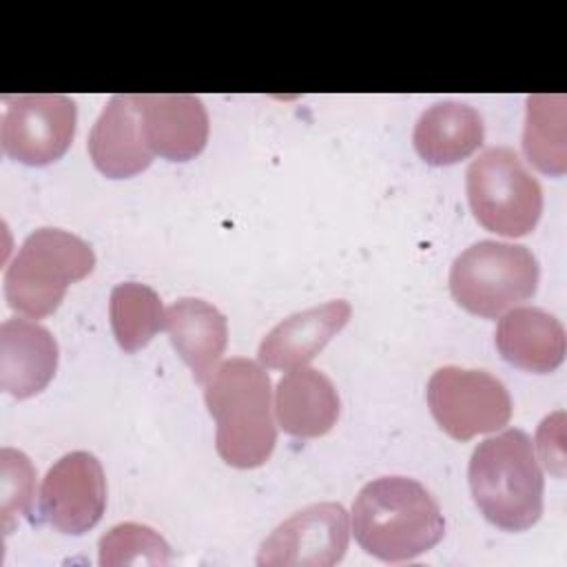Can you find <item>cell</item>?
I'll list each match as a JSON object with an SVG mask.
<instances>
[{
  "label": "cell",
  "mask_w": 567,
  "mask_h": 567,
  "mask_svg": "<svg viewBox=\"0 0 567 567\" xmlns=\"http://www.w3.org/2000/svg\"><path fill=\"white\" fill-rule=\"evenodd\" d=\"M58 370V341L29 319H7L0 326V388L13 399L42 392Z\"/></svg>",
  "instance_id": "cell-13"
},
{
  "label": "cell",
  "mask_w": 567,
  "mask_h": 567,
  "mask_svg": "<svg viewBox=\"0 0 567 567\" xmlns=\"http://www.w3.org/2000/svg\"><path fill=\"white\" fill-rule=\"evenodd\" d=\"M538 277L540 268L529 248L485 239L454 259L450 292L463 310L496 319L532 299Z\"/></svg>",
  "instance_id": "cell-5"
},
{
  "label": "cell",
  "mask_w": 567,
  "mask_h": 567,
  "mask_svg": "<svg viewBox=\"0 0 567 567\" xmlns=\"http://www.w3.org/2000/svg\"><path fill=\"white\" fill-rule=\"evenodd\" d=\"M352 534L361 549L385 563L412 560L445 534L434 496L414 478L383 476L361 487L352 503Z\"/></svg>",
  "instance_id": "cell-1"
},
{
  "label": "cell",
  "mask_w": 567,
  "mask_h": 567,
  "mask_svg": "<svg viewBox=\"0 0 567 567\" xmlns=\"http://www.w3.org/2000/svg\"><path fill=\"white\" fill-rule=\"evenodd\" d=\"M93 248L62 228L33 230L4 270V297L11 310L33 319L58 310L71 284L91 275Z\"/></svg>",
  "instance_id": "cell-4"
},
{
  "label": "cell",
  "mask_w": 567,
  "mask_h": 567,
  "mask_svg": "<svg viewBox=\"0 0 567 567\" xmlns=\"http://www.w3.org/2000/svg\"><path fill=\"white\" fill-rule=\"evenodd\" d=\"M164 312L159 295L146 284L124 281L111 290V328L124 352L142 350L164 328Z\"/></svg>",
  "instance_id": "cell-20"
},
{
  "label": "cell",
  "mask_w": 567,
  "mask_h": 567,
  "mask_svg": "<svg viewBox=\"0 0 567 567\" xmlns=\"http://www.w3.org/2000/svg\"><path fill=\"white\" fill-rule=\"evenodd\" d=\"M78 109L62 93L4 95L0 115L2 151L27 166L60 159L73 142Z\"/></svg>",
  "instance_id": "cell-8"
},
{
  "label": "cell",
  "mask_w": 567,
  "mask_h": 567,
  "mask_svg": "<svg viewBox=\"0 0 567 567\" xmlns=\"http://www.w3.org/2000/svg\"><path fill=\"white\" fill-rule=\"evenodd\" d=\"M102 567L122 565H168V543L148 525L120 523L111 527L97 543Z\"/></svg>",
  "instance_id": "cell-21"
},
{
  "label": "cell",
  "mask_w": 567,
  "mask_h": 567,
  "mask_svg": "<svg viewBox=\"0 0 567 567\" xmlns=\"http://www.w3.org/2000/svg\"><path fill=\"white\" fill-rule=\"evenodd\" d=\"M89 155L95 168L113 179L142 173L153 162V151L142 131L137 95H113L89 133Z\"/></svg>",
  "instance_id": "cell-12"
},
{
  "label": "cell",
  "mask_w": 567,
  "mask_h": 567,
  "mask_svg": "<svg viewBox=\"0 0 567 567\" xmlns=\"http://www.w3.org/2000/svg\"><path fill=\"white\" fill-rule=\"evenodd\" d=\"M350 312L352 308L346 299H334L286 317L261 339L259 363L275 370L306 365L348 323Z\"/></svg>",
  "instance_id": "cell-14"
},
{
  "label": "cell",
  "mask_w": 567,
  "mask_h": 567,
  "mask_svg": "<svg viewBox=\"0 0 567 567\" xmlns=\"http://www.w3.org/2000/svg\"><path fill=\"white\" fill-rule=\"evenodd\" d=\"M348 512L339 503H315L279 523L261 543V567H330L348 549Z\"/></svg>",
  "instance_id": "cell-9"
},
{
  "label": "cell",
  "mask_w": 567,
  "mask_h": 567,
  "mask_svg": "<svg viewBox=\"0 0 567 567\" xmlns=\"http://www.w3.org/2000/svg\"><path fill=\"white\" fill-rule=\"evenodd\" d=\"M164 330L177 354L193 370V379L206 383L228 343L226 317L204 299L184 297L166 308Z\"/></svg>",
  "instance_id": "cell-16"
},
{
  "label": "cell",
  "mask_w": 567,
  "mask_h": 567,
  "mask_svg": "<svg viewBox=\"0 0 567 567\" xmlns=\"http://www.w3.org/2000/svg\"><path fill=\"white\" fill-rule=\"evenodd\" d=\"M470 489L481 514L505 532H525L543 514V472L534 441L518 427L485 439L472 452Z\"/></svg>",
  "instance_id": "cell-3"
},
{
  "label": "cell",
  "mask_w": 567,
  "mask_h": 567,
  "mask_svg": "<svg viewBox=\"0 0 567 567\" xmlns=\"http://www.w3.org/2000/svg\"><path fill=\"white\" fill-rule=\"evenodd\" d=\"M204 401L217 423L215 447L224 463L252 470L270 458L277 443L272 385L257 361L235 357L217 365Z\"/></svg>",
  "instance_id": "cell-2"
},
{
  "label": "cell",
  "mask_w": 567,
  "mask_h": 567,
  "mask_svg": "<svg viewBox=\"0 0 567 567\" xmlns=\"http://www.w3.org/2000/svg\"><path fill=\"white\" fill-rule=\"evenodd\" d=\"M485 126L481 113L461 102H439L421 113L412 142L423 162L450 166L470 157L483 144Z\"/></svg>",
  "instance_id": "cell-18"
},
{
  "label": "cell",
  "mask_w": 567,
  "mask_h": 567,
  "mask_svg": "<svg viewBox=\"0 0 567 567\" xmlns=\"http://www.w3.org/2000/svg\"><path fill=\"white\" fill-rule=\"evenodd\" d=\"M35 498V470L20 450L2 447L0 452V518L9 534L20 516L31 514Z\"/></svg>",
  "instance_id": "cell-22"
},
{
  "label": "cell",
  "mask_w": 567,
  "mask_h": 567,
  "mask_svg": "<svg viewBox=\"0 0 567 567\" xmlns=\"http://www.w3.org/2000/svg\"><path fill=\"white\" fill-rule=\"evenodd\" d=\"M501 357L525 372H554L565 359V328L540 308H512L501 315L496 334Z\"/></svg>",
  "instance_id": "cell-15"
},
{
  "label": "cell",
  "mask_w": 567,
  "mask_h": 567,
  "mask_svg": "<svg viewBox=\"0 0 567 567\" xmlns=\"http://www.w3.org/2000/svg\"><path fill=\"white\" fill-rule=\"evenodd\" d=\"M567 97L563 93H536L527 97L523 151L527 159L547 175L567 171Z\"/></svg>",
  "instance_id": "cell-19"
},
{
  "label": "cell",
  "mask_w": 567,
  "mask_h": 567,
  "mask_svg": "<svg viewBox=\"0 0 567 567\" xmlns=\"http://www.w3.org/2000/svg\"><path fill=\"white\" fill-rule=\"evenodd\" d=\"M106 507V478L91 452H69L55 461L40 489L42 518L62 534L95 527Z\"/></svg>",
  "instance_id": "cell-10"
},
{
  "label": "cell",
  "mask_w": 567,
  "mask_h": 567,
  "mask_svg": "<svg viewBox=\"0 0 567 567\" xmlns=\"http://www.w3.org/2000/svg\"><path fill=\"white\" fill-rule=\"evenodd\" d=\"M142 131L155 155L186 162L208 142V113L199 97L188 93L137 95Z\"/></svg>",
  "instance_id": "cell-11"
},
{
  "label": "cell",
  "mask_w": 567,
  "mask_h": 567,
  "mask_svg": "<svg viewBox=\"0 0 567 567\" xmlns=\"http://www.w3.org/2000/svg\"><path fill=\"white\" fill-rule=\"evenodd\" d=\"M465 190L478 224L496 235L523 237L540 219L543 188L507 146H492L467 166Z\"/></svg>",
  "instance_id": "cell-6"
},
{
  "label": "cell",
  "mask_w": 567,
  "mask_h": 567,
  "mask_svg": "<svg viewBox=\"0 0 567 567\" xmlns=\"http://www.w3.org/2000/svg\"><path fill=\"white\" fill-rule=\"evenodd\" d=\"M339 410L337 388L319 370L301 365L290 370L277 383L275 414L279 427L290 436H323L337 423Z\"/></svg>",
  "instance_id": "cell-17"
},
{
  "label": "cell",
  "mask_w": 567,
  "mask_h": 567,
  "mask_svg": "<svg viewBox=\"0 0 567 567\" xmlns=\"http://www.w3.org/2000/svg\"><path fill=\"white\" fill-rule=\"evenodd\" d=\"M425 399L439 427L456 441L496 432L512 419L507 388L483 370L443 365L432 372Z\"/></svg>",
  "instance_id": "cell-7"
}]
</instances>
